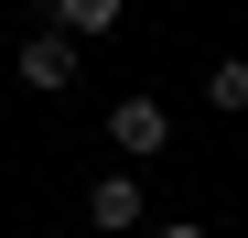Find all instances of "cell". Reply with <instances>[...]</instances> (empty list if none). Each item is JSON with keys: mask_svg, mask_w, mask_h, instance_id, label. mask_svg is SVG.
I'll list each match as a JSON object with an SVG mask.
<instances>
[{"mask_svg": "<svg viewBox=\"0 0 248 238\" xmlns=\"http://www.w3.org/2000/svg\"><path fill=\"white\" fill-rule=\"evenodd\" d=\"M76 206H87V238H130V227H151V195H140V173H130V163L97 173Z\"/></svg>", "mask_w": 248, "mask_h": 238, "instance_id": "cell-1", "label": "cell"}, {"mask_svg": "<svg viewBox=\"0 0 248 238\" xmlns=\"http://www.w3.org/2000/svg\"><path fill=\"white\" fill-rule=\"evenodd\" d=\"M11 76H22L32 98H65V87H76V44H65L54 22H32L22 44H11Z\"/></svg>", "mask_w": 248, "mask_h": 238, "instance_id": "cell-2", "label": "cell"}, {"mask_svg": "<svg viewBox=\"0 0 248 238\" xmlns=\"http://www.w3.org/2000/svg\"><path fill=\"white\" fill-rule=\"evenodd\" d=\"M108 141H119V163H151V152L173 141V108H162V98H119L108 108Z\"/></svg>", "mask_w": 248, "mask_h": 238, "instance_id": "cell-3", "label": "cell"}, {"mask_svg": "<svg viewBox=\"0 0 248 238\" xmlns=\"http://www.w3.org/2000/svg\"><path fill=\"white\" fill-rule=\"evenodd\" d=\"M119 11H130V0H54V33L87 44V33H119Z\"/></svg>", "mask_w": 248, "mask_h": 238, "instance_id": "cell-4", "label": "cell"}, {"mask_svg": "<svg viewBox=\"0 0 248 238\" xmlns=\"http://www.w3.org/2000/svg\"><path fill=\"white\" fill-rule=\"evenodd\" d=\"M205 98H216V108H237V119H248V54H216V65H205Z\"/></svg>", "mask_w": 248, "mask_h": 238, "instance_id": "cell-5", "label": "cell"}, {"mask_svg": "<svg viewBox=\"0 0 248 238\" xmlns=\"http://www.w3.org/2000/svg\"><path fill=\"white\" fill-rule=\"evenodd\" d=\"M140 238H216L205 217H162V227H140Z\"/></svg>", "mask_w": 248, "mask_h": 238, "instance_id": "cell-6", "label": "cell"}]
</instances>
